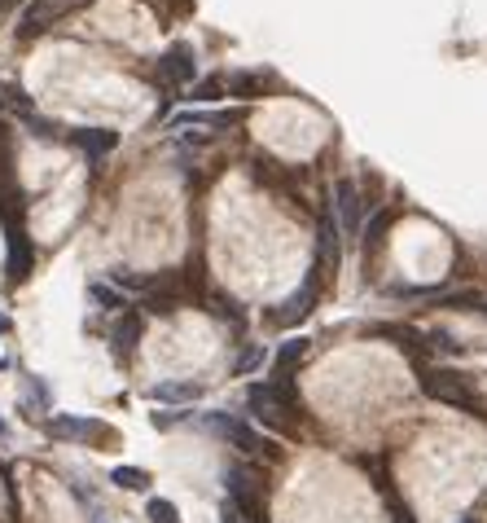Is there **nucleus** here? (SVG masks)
Returning a JSON list of instances; mask_svg holds the SVG:
<instances>
[{
    "label": "nucleus",
    "instance_id": "aec40b11",
    "mask_svg": "<svg viewBox=\"0 0 487 523\" xmlns=\"http://www.w3.org/2000/svg\"><path fill=\"white\" fill-rule=\"evenodd\" d=\"M387 229H391V211L382 207V211H373V220H369V229H364V251H378Z\"/></svg>",
    "mask_w": 487,
    "mask_h": 523
},
{
    "label": "nucleus",
    "instance_id": "a211bd4d",
    "mask_svg": "<svg viewBox=\"0 0 487 523\" xmlns=\"http://www.w3.org/2000/svg\"><path fill=\"white\" fill-rule=\"evenodd\" d=\"M110 484L124 492H141L150 489V471H141V466H110Z\"/></svg>",
    "mask_w": 487,
    "mask_h": 523
},
{
    "label": "nucleus",
    "instance_id": "f3484780",
    "mask_svg": "<svg viewBox=\"0 0 487 523\" xmlns=\"http://www.w3.org/2000/svg\"><path fill=\"white\" fill-rule=\"evenodd\" d=\"M150 396L162 400V405H194L198 396H202V388H198V383H159Z\"/></svg>",
    "mask_w": 487,
    "mask_h": 523
},
{
    "label": "nucleus",
    "instance_id": "f03ea898",
    "mask_svg": "<svg viewBox=\"0 0 487 523\" xmlns=\"http://www.w3.org/2000/svg\"><path fill=\"white\" fill-rule=\"evenodd\" d=\"M225 492H228L225 501L246 523H263V484H260V475H255L251 466L228 462L225 466Z\"/></svg>",
    "mask_w": 487,
    "mask_h": 523
},
{
    "label": "nucleus",
    "instance_id": "20e7f679",
    "mask_svg": "<svg viewBox=\"0 0 487 523\" xmlns=\"http://www.w3.org/2000/svg\"><path fill=\"white\" fill-rule=\"evenodd\" d=\"M422 392L439 405H453V409H465V414H479L483 418V400L474 396L470 378L465 374H453V369H426L422 374Z\"/></svg>",
    "mask_w": 487,
    "mask_h": 523
},
{
    "label": "nucleus",
    "instance_id": "1a4fd4ad",
    "mask_svg": "<svg viewBox=\"0 0 487 523\" xmlns=\"http://www.w3.org/2000/svg\"><path fill=\"white\" fill-rule=\"evenodd\" d=\"M321 277H325L321 268H312V273H308V282H303V286H299L290 299H281V304H277V313H272V326H299V322H303V317L317 308Z\"/></svg>",
    "mask_w": 487,
    "mask_h": 523
},
{
    "label": "nucleus",
    "instance_id": "f8f14e48",
    "mask_svg": "<svg viewBox=\"0 0 487 523\" xmlns=\"http://www.w3.org/2000/svg\"><path fill=\"white\" fill-rule=\"evenodd\" d=\"M66 141H70L75 150H84V159H88V163H101V159L119 145V132H110V128H70V132H66Z\"/></svg>",
    "mask_w": 487,
    "mask_h": 523
},
{
    "label": "nucleus",
    "instance_id": "7ed1b4c3",
    "mask_svg": "<svg viewBox=\"0 0 487 523\" xmlns=\"http://www.w3.org/2000/svg\"><path fill=\"white\" fill-rule=\"evenodd\" d=\"M0 225H5V273H9V282H27L35 273L32 233H27L18 211H0Z\"/></svg>",
    "mask_w": 487,
    "mask_h": 523
},
{
    "label": "nucleus",
    "instance_id": "6ab92c4d",
    "mask_svg": "<svg viewBox=\"0 0 487 523\" xmlns=\"http://www.w3.org/2000/svg\"><path fill=\"white\" fill-rule=\"evenodd\" d=\"M88 304H93L97 313H119V308H124V294L97 277V282H88Z\"/></svg>",
    "mask_w": 487,
    "mask_h": 523
},
{
    "label": "nucleus",
    "instance_id": "f257e3e1",
    "mask_svg": "<svg viewBox=\"0 0 487 523\" xmlns=\"http://www.w3.org/2000/svg\"><path fill=\"white\" fill-rule=\"evenodd\" d=\"M198 426H202V431H211V435H220V440H228L233 449H242V453H251V458H277V444H272L255 423H246L242 414L211 409V414H202V418H198Z\"/></svg>",
    "mask_w": 487,
    "mask_h": 523
},
{
    "label": "nucleus",
    "instance_id": "412c9836",
    "mask_svg": "<svg viewBox=\"0 0 487 523\" xmlns=\"http://www.w3.org/2000/svg\"><path fill=\"white\" fill-rule=\"evenodd\" d=\"M211 317H220L225 326H242L246 317H242V308L233 304V299H225V294H211V308H207Z\"/></svg>",
    "mask_w": 487,
    "mask_h": 523
},
{
    "label": "nucleus",
    "instance_id": "2eb2a0df",
    "mask_svg": "<svg viewBox=\"0 0 487 523\" xmlns=\"http://www.w3.org/2000/svg\"><path fill=\"white\" fill-rule=\"evenodd\" d=\"M268 84H272L268 70H233L225 75V98H260Z\"/></svg>",
    "mask_w": 487,
    "mask_h": 523
},
{
    "label": "nucleus",
    "instance_id": "393cba45",
    "mask_svg": "<svg viewBox=\"0 0 487 523\" xmlns=\"http://www.w3.org/2000/svg\"><path fill=\"white\" fill-rule=\"evenodd\" d=\"M461 523H479V519H474V515H465V519H461Z\"/></svg>",
    "mask_w": 487,
    "mask_h": 523
},
{
    "label": "nucleus",
    "instance_id": "4be33fe9",
    "mask_svg": "<svg viewBox=\"0 0 487 523\" xmlns=\"http://www.w3.org/2000/svg\"><path fill=\"white\" fill-rule=\"evenodd\" d=\"M145 519H154V523H180V510H176L167 497H150V501H145Z\"/></svg>",
    "mask_w": 487,
    "mask_h": 523
},
{
    "label": "nucleus",
    "instance_id": "6e6552de",
    "mask_svg": "<svg viewBox=\"0 0 487 523\" xmlns=\"http://www.w3.org/2000/svg\"><path fill=\"white\" fill-rule=\"evenodd\" d=\"M334 202H329V211H334V220H338V233H343V242H352V238H360V225H364V194H360L356 181H334Z\"/></svg>",
    "mask_w": 487,
    "mask_h": 523
},
{
    "label": "nucleus",
    "instance_id": "39448f33",
    "mask_svg": "<svg viewBox=\"0 0 487 523\" xmlns=\"http://www.w3.org/2000/svg\"><path fill=\"white\" fill-rule=\"evenodd\" d=\"M246 405H251V414L260 418V423H281L286 414L299 409V396H294V383H277V378H268V383H251L246 388Z\"/></svg>",
    "mask_w": 487,
    "mask_h": 523
},
{
    "label": "nucleus",
    "instance_id": "9b49d317",
    "mask_svg": "<svg viewBox=\"0 0 487 523\" xmlns=\"http://www.w3.org/2000/svg\"><path fill=\"white\" fill-rule=\"evenodd\" d=\"M338 260H343V233H338L334 211H325L321 225H317V260H312V268L329 273V268H338Z\"/></svg>",
    "mask_w": 487,
    "mask_h": 523
},
{
    "label": "nucleus",
    "instance_id": "b1692460",
    "mask_svg": "<svg viewBox=\"0 0 487 523\" xmlns=\"http://www.w3.org/2000/svg\"><path fill=\"white\" fill-rule=\"evenodd\" d=\"M0 440H9V423L5 418H0Z\"/></svg>",
    "mask_w": 487,
    "mask_h": 523
},
{
    "label": "nucleus",
    "instance_id": "ddd939ff",
    "mask_svg": "<svg viewBox=\"0 0 487 523\" xmlns=\"http://www.w3.org/2000/svg\"><path fill=\"white\" fill-rule=\"evenodd\" d=\"M211 128V132H228L242 124V110H180L171 119V128Z\"/></svg>",
    "mask_w": 487,
    "mask_h": 523
},
{
    "label": "nucleus",
    "instance_id": "dca6fc26",
    "mask_svg": "<svg viewBox=\"0 0 487 523\" xmlns=\"http://www.w3.org/2000/svg\"><path fill=\"white\" fill-rule=\"evenodd\" d=\"M263 365H268V348H263V343H246V348L237 352V360H233V378H251Z\"/></svg>",
    "mask_w": 487,
    "mask_h": 523
},
{
    "label": "nucleus",
    "instance_id": "9d476101",
    "mask_svg": "<svg viewBox=\"0 0 487 523\" xmlns=\"http://www.w3.org/2000/svg\"><path fill=\"white\" fill-rule=\"evenodd\" d=\"M141 334H145V317L141 313H119L110 330H106V339H110V348H115V357L128 360L136 352V343H141Z\"/></svg>",
    "mask_w": 487,
    "mask_h": 523
},
{
    "label": "nucleus",
    "instance_id": "4468645a",
    "mask_svg": "<svg viewBox=\"0 0 487 523\" xmlns=\"http://www.w3.org/2000/svg\"><path fill=\"white\" fill-rule=\"evenodd\" d=\"M308 348H312V339H303V334H294V339H286L281 348H277V357H272V378L277 383H290L294 365L308 357Z\"/></svg>",
    "mask_w": 487,
    "mask_h": 523
},
{
    "label": "nucleus",
    "instance_id": "423d86ee",
    "mask_svg": "<svg viewBox=\"0 0 487 523\" xmlns=\"http://www.w3.org/2000/svg\"><path fill=\"white\" fill-rule=\"evenodd\" d=\"M44 431L53 440H66V444H106V440H115V431L101 418H88V414H53L44 423Z\"/></svg>",
    "mask_w": 487,
    "mask_h": 523
},
{
    "label": "nucleus",
    "instance_id": "5701e85b",
    "mask_svg": "<svg viewBox=\"0 0 487 523\" xmlns=\"http://www.w3.org/2000/svg\"><path fill=\"white\" fill-rule=\"evenodd\" d=\"M225 98V75H211L194 89V101H220Z\"/></svg>",
    "mask_w": 487,
    "mask_h": 523
},
{
    "label": "nucleus",
    "instance_id": "0eeeda50",
    "mask_svg": "<svg viewBox=\"0 0 487 523\" xmlns=\"http://www.w3.org/2000/svg\"><path fill=\"white\" fill-rule=\"evenodd\" d=\"M154 75H159L162 89H189L198 79V53L189 40H176L162 49V58L154 62Z\"/></svg>",
    "mask_w": 487,
    "mask_h": 523
},
{
    "label": "nucleus",
    "instance_id": "a878e982",
    "mask_svg": "<svg viewBox=\"0 0 487 523\" xmlns=\"http://www.w3.org/2000/svg\"><path fill=\"white\" fill-rule=\"evenodd\" d=\"M479 313H483V317H487V304H483V308H479Z\"/></svg>",
    "mask_w": 487,
    "mask_h": 523
}]
</instances>
